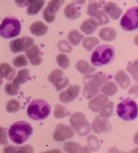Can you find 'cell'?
I'll list each match as a JSON object with an SVG mask.
<instances>
[{
  "instance_id": "6da1fadb",
  "label": "cell",
  "mask_w": 138,
  "mask_h": 153,
  "mask_svg": "<svg viewBox=\"0 0 138 153\" xmlns=\"http://www.w3.org/2000/svg\"><path fill=\"white\" fill-rule=\"evenodd\" d=\"M33 133L31 125L26 121H19L14 123L8 130L10 139L16 144L26 143Z\"/></svg>"
},
{
  "instance_id": "7a4b0ae2",
  "label": "cell",
  "mask_w": 138,
  "mask_h": 153,
  "mask_svg": "<svg viewBox=\"0 0 138 153\" xmlns=\"http://www.w3.org/2000/svg\"><path fill=\"white\" fill-rule=\"evenodd\" d=\"M50 105L44 100H34L27 108V114L33 120H45L50 114Z\"/></svg>"
},
{
  "instance_id": "3957f363",
  "label": "cell",
  "mask_w": 138,
  "mask_h": 153,
  "mask_svg": "<svg viewBox=\"0 0 138 153\" xmlns=\"http://www.w3.org/2000/svg\"><path fill=\"white\" fill-rule=\"evenodd\" d=\"M114 59V49L110 45H100L95 48L91 54V63L95 66H103L111 63Z\"/></svg>"
},
{
  "instance_id": "277c9868",
  "label": "cell",
  "mask_w": 138,
  "mask_h": 153,
  "mask_svg": "<svg viewBox=\"0 0 138 153\" xmlns=\"http://www.w3.org/2000/svg\"><path fill=\"white\" fill-rule=\"evenodd\" d=\"M22 25L17 18L6 17L0 25V36L5 39L16 37L21 32Z\"/></svg>"
},
{
  "instance_id": "5b68a950",
  "label": "cell",
  "mask_w": 138,
  "mask_h": 153,
  "mask_svg": "<svg viewBox=\"0 0 138 153\" xmlns=\"http://www.w3.org/2000/svg\"><path fill=\"white\" fill-rule=\"evenodd\" d=\"M117 114L122 120L131 121L137 117V105L131 99H126L118 104Z\"/></svg>"
},
{
  "instance_id": "8992f818",
  "label": "cell",
  "mask_w": 138,
  "mask_h": 153,
  "mask_svg": "<svg viewBox=\"0 0 138 153\" xmlns=\"http://www.w3.org/2000/svg\"><path fill=\"white\" fill-rule=\"evenodd\" d=\"M105 82H107L106 76L101 73H97L96 75L92 76L90 80L85 83L84 95L86 98H91L98 92L100 87Z\"/></svg>"
},
{
  "instance_id": "52a82bcc",
  "label": "cell",
  "mask_w": 138,
  "mask_h": 153,
  "mask_svg": "<svg viewBox=\"0 0 138 153\" xmlns=\"http://www.w3.org/2000/svg\"><path fill=\"white\" fill-rule=\"evenodd\" d=\"M122 29L127 31H131L138 27V7L137 6L129 8L122 16L120 22Z\"/></svg>"
},
{
  "instance_id": "ba28073f",
  "label": "cell",
  "mask_w": 138,
  "mask_h": 153,
  "mask_svg": "<svg viewBox=\"0 0 138 153\" xmlns=\"http://www.w3.org/2000/svg\"><path fill=\"white\" fill-rule=\"evenodd\" d=\"M101 0H91V3L89 4L87 7V13L99 24L105 25L109 22L108 17L104 13L101 8Z\"/></svg>"
},
{
  "instance_id": "9c48e42d",
  "label": "cell",
  "mask_w": 138,
  "mask_h": 153,
  "mask_svg": "<svg viewBox=\"0 0 138 153\" xmlns=\"http://www.w3.org/2000/svg\"><path fill=\"white\" fill-rule=\"evenodd\" d=\"M71 126L73 129L76 131L81 136H85L90 133V124L86 120L85 114L82 113L74 114L70 119Z\"/></svg>"
},
{
  "instance_id": "30bf717a",
  "label": "cell",
  "mask_w": 138,
  "mask_h": 153,
  "mask_svg": "<svg viewBox=\"0 0 138 153\" xmlns=\"http://www.w3.org/2000/svg\"><path fill=\"white\" fill-rule=\"evenodd\" d=\"M65 0H51L43 12L44 19L48 23H52L56 18V13L64 4Z\"/></svg>"
},
{
  "instance_id": "8fae6325",
  "label": "cell",
  "mask_w": 138,
  "mask_h": 153,
  "mask_svg": "<svg viewBox=\"0 0 138 153\" xmlns=\"http://www.w3.org/2000/svg\"><path fill=\"white\" fill-rule=\"evenodd\" d=\"M49 82H51L53 85L56 87L58 91L62 90L69 83L68 78L64 76V73L62 70L54 69L50 73L48 77Z\"/></svg>"
},
{
  "instance_id": "7c38bea8",
  "label": "cell",
  "mask_w": 138,
  "mask_h": 153,
  "mask_svg": "<svg viewBox=\"0 0 138 153\" xmlns=\"http://www.w3.org/2000/svg\"><path fill=\"white\" fill-rule=\"evenodd\" d=\"M33 45H34V40L31 37L23 36L11 41L10 49L13 53H19L22 51H26L30 47L32 46Z\"/></svg>"
},
{
  "instance_id": "4fadbf2b",
  "label": "cell",
  "mask_w": 138,
  "mask_h": 153,
  "mask_svg": "<svg viewBox=\"0 0 138 153\" xmlns=\"http://www.w3.org/2000/svg\"><path fill=\"white\" fill-rule=\"evenodd\" d=\"M74 136V131L68 125L59 124L55 128L53 133V138L57 142H62L65 140L70 139Z\"/></svg>"
},
{
  "instance_id": "5bb4252c",
  "label": "cell",
  "mask_w": 138,
  "mask_h": 153,
  "mask_svg": "<svg viewBox=\"0 0 138 153\" xmlns=\"http://www.w3.org/2000/svg\"><path fill=\"white\" fill-rule=\"evenodd\" d=\"M80 90H81V88L78 85L71 86L68 89L61 92L60 96H59V99L62 103H70L78 97Z\"/></svg>"
},
{
  "instance_id": "9a60e30c",
  "label": "cell",
  "mask_w": 138,
  "mask_h": 153,
  "mask_svg": "<svg viewBox=\"0 0 138 153\" xmlns=\"http://www.w3.org/2000/svg\"><path fill=\"white\" fill-rule=\"evenodd\" d=\"M103 11L108 17H110L113 20L119 19L122 13V10L114 2H108L105 4L103 7Z\"/></svg>"
},
{
  "instance_id": "2e32d148",
  "label": "cell",
  "mask_w": 138,
  "mask_h": 153,
  "mask_svg": "<svg viewBox=\"0 0 138 153\" xmlns=\"http://www.w3.org/2000/svg\"><path fill=\"white\" fill-rule=\"evenodd\" d=\"M108 103V100L107 97L103 95H99L89 103V107L92 111L99 112L100 114Z\"/></svg>"
},
{
  "instance_id": "e0dca14e",
  "label": "cell",
  "mask_w": 138,
  "mask_h": 153,
  "mask_svg": "<svg viewBox=\"0 0 138 153\" xmlns=\"http://www.w3.org/2000/svg\"><path fill=\"white\" fill-rule=\"evenodd\" d=\"M26 54L29 59L30 63L34 66H38L42 63V58L40 56V50L37 45L30 47L28 50H26Z\"/></svg>"
},
{
  "instance_id": "ac0fdd59",
  "label": "cell",
  "mask_w": 138,
  "mask_h": 153,
  "mask_svg": "<svg viewBox=\"0 0 138 153\" xmlns=\"http://www.w3.org/2000/svg\"><path fill=\"white\" fill-rule=\"evenodd\" d=\"M111 128V126L104 117L98 116L92 123V129L96 133H101L108 132Z\"/></svg>"
},
{
  "instance_id": "d6986e66",
  "label": "cell",
  "mask_w": 138,
  "mask_h": 153,
  "mask_svg": "<svg viewBox=\"0 0 138 153\" xmlns=\"http://www.w3.org/2000/svg\"><path fill=\"white\" fill-rule=\"evenodd\" d=\"M45 0H26L27 14L30 16L36 15L44 7Z\"/></svg>"
},
{
  "instance_id": "ffe728a7",
  "label": "cell",
  "mask_w": 138,
  "mask_h": 153,
  "mask_svg": "<svg viewBox=\"0 0 138 153\" xmlns=\"http://www.w3.org/2000/svg\"><path fill=\"white\" fill-rule=\"evenodd\" d=\"M99 26V24L98 22L94 18L91 17V18L86 19L82 22L81 27H80V29L85 35H91L96 30Z\"/></svg>"
},
{
  "instance_id": "44dd1931",
  "label": "cell",
  "mask_w": 138,
  "mask_h": 153,
  "mask_svg": "<svg viewBox=\"0 0 138 153\" xmlns=\"http://www.w3.org/2000/svg\"><path fill=\"white\" fill-rule=\"evenodd\" d=\"M64 15L68 20H76L81 16V8L74 4H69L64 8Z\"/></svg>"
},
{
  "instance_id": "7402d4cb",
  "label": "cell",
  "mask_w": 138,
  "mask_h": 153,
  "mask_svg": "<svg viewBox=\"0 0 138 153\" xmlns=\"http://www.w3.org/2000/svg\"><path fill=\"white\" fill-rule=\"evenodd\" d=\"M30 32L36 36H42L44 35H45L48 30L49 27L47 25L43 23L42 22H35L31 24V26L30 27Z\"/></svg>"
},
{
  "instance_id": "603a6c76",
  "label": "cell",
  "mask_w": 138,
  "mask_h": 153,
  "mask_svg": "<svg viewBox=\"0 0 138 153\" xmlns=\"http://www.w3.org/2000/svg\"><path fill=\"white\" fill-rule=\"evenodd\" d=\"M0 76L6 78L7 80H12L15 76V70L7 63L0 64Z\"/></svg>"
},
{
  "instance_id": "cb8c5ba5",
  "label": "cell",
  "mask_w": 138,
  "mask_h": 153,
  "mask_svg": "<svg viewBox=\"0 0 138 153\" xmlns=\"http://www.w3.org/2000/svg\"><path fill=\"white\" fill-rule=\"evenodd\" d=\"M99 35L103 40L112 41L116 38L117 33H116V30L112 27H105L99 30Z\"/></svg>"
},
{
  "instance_id": "d4e9b609",
  "label": "cell",
  "mask_w": 138,
  "mask_h": 153,
  "mask_svg": "<svg viewBox=\"0 0 138 153\" xmlns=\"http://www.w3.org/2000/svg\"><path fill=\"white\" fill-rule=\"evenodd\" d=\"M76 68L80 73H82V74H85V75L91 74L93 72H95V68L91 66L85 60H79L76 64Z\"/></svg>"
},
{
  "instance_id": "484cf974",
  "label": "cell",
  "mask_w": 138,
  "mask_h": 153,
  "mask_svg": "<svg viewBox=\"0 0 138 153\" xmlns=\"http://www.w3.org/2000/svg\"><path fill=\"white\" fill-rule=\"evenodd\" d=\"M29 78V71H28V69H26V68H24V69H21L19 72L17 73V75H16V78L13 80V82L20 87V85L26 83Z\"/></svg>"
},
{
  "instance_id": "4316f807",
  "label": "cell",
  "mask_w": 138,
  "mask_h": 153,
  "mask_svg": "<svg viewBox=\"0 0 138 153\" xmlns=\"http://www.w3.org/2000/svg\"><path fill=\"white\" fill-rule=\"evenodd\" d=\"M115 80L119 84V86L122 88H127L130 84V79L129 76L123 72V71H118L116 76H115Z\"/></svg>"
},
{
  "instance_id": "83f0119b",
  "label": "cell",
  "mask_w": 138,
  "mask_h": 153,
  "mask_svg": "<svg viewBox=\"0 0 138 153\" xmlns=\"http://www.w3.org/2000/svg\"><path fill=\"white\" fill-rule=\"evenodd\" d=\"M101 91L107 97H113L118 92V87L114 82H105L102 86Z\"/></svg>"
},
{
  "instance_id": "f1b7e54d",
  "label": "cell",
  "mask_w": 138,
  "mask_h": 153,
  "mask_svg": "<svg viewBox=\"0 0 138 153\" xmlns=\"http://www.w3.org/2000/svg\"><path fill=\"white\" fill-rule=\"evenodd\" d=\"M64 150L68 153H82V148L81 145L75 142H68L64 144Z\"/></svg>"
},
{
  "instance_id": "f546056e",
  "label": "cell",
  "mask_w": 138,
  "mask_h": 153,
  "mask_svg": "<svg viewBox=\"0 0 138 153\" xmlns=\"http://www.w3.org/2000/svg\"><path fill=\"white\" fill-rule=\"evenodd\" d=\"M68 40L72 45H78L83 39V36L77 30H72L68 34Z\"/></svg>"
},
{
  "instance_id": "4dcf8cb0",
  "label": "cell",
  "mask_w": 138,
  "mask_h": 153,
  "mask_svg": "<svg viewBox=\"0 0 138 153\" xmlns=\"http://www.w3.org/2000/svg\"><path fill=\"white\" fill-rule=\"evenodd\" d=\"M99 43V41L97 38H95V37L91 36V37H86L83 40V46L85 49H86L87 50H92L94 48H95L98 44Z\"/></svg>"
},
{
  "instance_id": "1f68e13d",
  "label": "cell",
  "mask_w": 138,
  "mask_h": 153,
  "mask_svg": "<svg viewBox=\"0 0 138 153\" xmlns=\"http://www.w3.org/2000/svg\"><path fill=\"white\" fill-rule=\"evenodd\" d=\"M57 62L59 65L62 68H68L70 66V60H69L68 55L64 53H60L57 57Z\"/></svg>"
},
{
  "instance_id": "d6a6232c",
  "label": "cell",
  "mask_w": 138,
  "mask_h": 153,
  "mask_svg": "<svg viewBox=\"0 0 138 153\" xmlns=\"http://www.w3.org/2000/svg\"><path fill=\"white\" fill-rule=\"evenodd\" d=\"M6 109L10 113L16 112L20 109L19 101H17L16 100H14V99L8 100L6 105Z\"/></svg>"
},
{
  "instance_id": "836d02e7",
  "label": "cell",
  "mask_w": 138,
  "mask_h": 153,
  "mask_svg": "<svg viewBox=\"0 0 138 153\" xmlns=\"http://www.w3.org/2000/svg\"><path fill=\"white\" fill-rule=\"evenodd\" d=\"M19 86H17L16 84L14 82H11V83H7L5 86V91L7 95L10 96H15L16 94L18 93L19 91Z\"/></svg>"
},
{
  "instance_id": "e575fe53",
  "label": "cell",
  "mask_w": 138,
  "mask_h": 153,
  "mask_svg": "<svg viewBox=\"0 0 138 153\" xmlns=\"http://www.w3.org/2000/svg\"><path fill=\"white\" fill-rule=\"evenodd\" d=\"M28 63V61L26 59V58L25 55L21 54L19 56L16 57L13 59V65L16 68H22V67L26 66Z\"/></svg>"
},
{
  "instance_id": "d590c367",
  "label": "cell",
  "mask_w": 138,
  "mask_h": 153,
  "mask_svg": "<svg viewBox=\"0 0 138 153\" xmlns=\"http://www.w3.org/2000/svg\"><path fill=\"white\" fill-rule=\"evenodd\" d=\"M54 117L57 119H62L66 116V110L64 107H62L60 105H57L54 110Z\"/></svg>"
},
{
  "instance_id": "8d00e7d4",
  "label": "cell",
  "mask_w": 138,
  "mask_h": 153,
  "mask_svg": "<svg viewBox=\"0 0 138 153\" xmlns=\"http://www.w3.org/2000/svg\"><path fill=\"white\" fill-rule=\"evenodd\" d=\"M113 108H114V104H113V102H108L107 104V105L105 106V109L100 113L99 116L104 117V118L105 117H109L111 115L112 112H113Z\"/></svg>"
},
{
  "instance_id": "74e56055",
  "label": "cell",
  "mask_w": 138,
  "mask_h": 153,
  "mask_svg": "<svg viewBox=\"0 0 138 153\" xmlns=\"http://www.w3.org/2000/svg\"><path fill=\"white\" fill-rule=\"evenodd\" d=\"M59 49L62 52H67V53H71L72 52V47L69 45V44H68L67 41L62 40L60 41L59 43Z\"/></svg>"
},
{
  "instance_id": "f35d334b",
  "label": "cell",
  "mask_w": 138,
  "mask_h": 153,
  "mask_svg": "<svg viewBox=\"0 0 138 153\" xmlns=\"http://www.w3.org/2000/svg\"><path fill=\"white\" fill-rule=\"evenodd\" d=\"M34 148L30 145H26L18 148V153H33Z\"/></svg>"
},
{
  "instance_id": "ab89813d",
  "label": "cell",
  "mask_w": 138,
  "mask_h": 153,
  "mask_svg": "<svg viewBox=\"0 0 138 153\" xmlns=\"http://www.w3.org/2000/svg\"><path fill=\"white\" fill-rule=\"evenodd\" d=\"M7 143L6 131L2 127H0V144H6Z\"/></svg>"
},
{
  "instance_id": "60d3db41",
  "label": "cell",
  "mask_w": 138,
  "mask_h": 153,
  "mask_svg": "<svg viewBox=\"0 0 138 153\" xmlns=\"http://www.w3.org/2000/svg\"><path fill=\"white\" fill-rule=\"evenodd\" d=\"M3 153H18V148L13 146H7L3 149Z\"/></svg>"
},
{
  "instance_id": "b9f144b4",
  "label": "cell",
  "mask_w": 138,
  "mask_h": 153,
  "mask_svg": "<svg viewBox=\"0 0 138 153\" xmlns=\"http://www.w3.org/2000/svg\"><path fill=\"white\" fill-rule=\"evenodd\" d=\"M15 3L19 7H24L26 5V0H15Z\"/></svg>"
},
{
  "instance_id": "7bdbcfd3",
  "label": "cell",
  "mask_w": 138,
  "mask_h": 153,
  "mask_svg": "<svg viewBox=\"0 0 138 153\" xmlns=\"http://www.w3.org/2000/svg\"><path fill=\"white\" fill-rule=\"evenodd\" d=\"M85 3V0H73L72 4H76V5H82Z\"/></svg>"
},
{
  "instance_id": "ee69618b",
  "label": "cell",
  "mask_w": 138,
  "mask_h": 153,
  "mask_svg": "<svg viewBox=\"0 0 138 153\" xmlns=\"http://www.w3.org/2000/svg\"><path fill=\"white\" fill-rule=\"evenodd\" d=\"M43 153H62L61 151L59 149H54L52 150V151H49V152H43Z\"/></svg>"
},
{
  "instance_id": "f6af8a7d",
  "label": "cell",
  "mask_w": 138,
  "mask_h": 153,
  "mask_svg": "<svg viewBox=\"0 0 138 153\" xmlns=\"http://www.w3.org/2000/svg\"><path fill=\"white\" fill-rule=\"evenodd\" d=\"M2 84H3V77L0 76V87L2 86Z\"/></svg>"
}]
</instances>
